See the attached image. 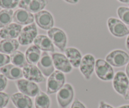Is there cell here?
I'll list each match as a JSON object with an SVG mask.
<instances>
[{
	"mask_svg": "<svg viewBox=\"0 0 129 108\" xmlns=\"http://www.w3.org/2000/svg\"><path fill=\"white\" fill-rule=\"evenodd\" d=\"M66 77L64 73L59 70L54 71L47 81V93L53 94L57 92L65 84Z\"/></svg>",
	"mask_w": 129,
	"mask_h": 108,
	"instance_id": "1",
	"label": "cell"
},
{
	"mask_svg": "<svg viewBox=\"0 0 129 108\" xmlns=\"http://www.w3.org/2000/svg\"><path fill=\"white\" fill-rule=\"evenodd\" d=\"M74 91L73 86L69 83L64 85L57 92V102L59 108H67L73 102Z\"/></svg>",
	"mask_w": 129,
	"mask_h": 108,
	"instance_id": "2",
	"label": "cell"
},
{
	"mask_svg": "<svg viewBox=\"0 0 129 108\" xmlns=\"http://www.w3.org/2000/svg\"><path fill=\"white\" fill-rule=\"evenodd\" d=\"M95 73L98 78L107 82L113 80L115 76L114 71L112 66L103 59L96 60Z\"/></svg>",
	"mask_w": 129,
	"mask_h": 108,
	"instance_id": "3",
	"label": "cell"
},
{
	"mask_svg": "<svg viewBox=\"0 0 129 108\" xmlns=\"http://www.w3.org/2000/svg\"><path fill=\"white\" fill-rule=\"evenodd\" d=\"M106 61L114 67H122L128 63L129 55L120 49L112 51L106 57Z\"/></svg>",
	"mask_w": 129,
	"mask_h": 108,
	"instance_id": "4",
	"label": "cell"
},
{
	"mask_svg": "<svg viewBox=\"0 0 129 108\" xmlns=\"http://www.w3.org/2000/svg\"><path fill=\"white\" fill-rule=\"evenodd\" d=\"M47 34L54 45L61 51L64 52L67 45V36L66 33L59 28L53 27L48 30Z\"/></svg>",
	"mask_w": 129,
	"mask_h": 108,
	"instance_id": "5",
	"label": "cell"
},
{
	"mask_svg": "<svg viewBox=\"0 0 129 108\" xmlns=\"http://www.w3.org/2000/svg\"><path fill=\"white\" fill-rule=\"evenodd\" d=\"M16 85L20 92L29 96L34 97L40 92V89L35 82L26 79H19L16 81Z\"/></svg>",
	"mask_w": 129,
	"mask_h": 108,
	"instance_id": "6",
	"label": "cell"
},
{
	"mask_svg": "<svg viewBox=\"0 0 129 108\" xmlns=\"http://www.w3.org/2000/svg\"><path fill=\"white\" fill-rule=\"evenodd\" d=\"M108 27L111 34L117 37H122L129 34V30L125 24L121 20L111 17L107 21Z\"/></svg>",
	"mask_w": 129,
	"mask_h": 108,
	"instance_id": "7",
	"label": "cell"
},
{
	"mask_svg": "<svg viewBox=\"0 0 129 108\" xmlns=\"http://www.w3.org/2000/svg\"><path fill=\"white\" fill-rule=\"evenodd\" d=\"M37 36V29L35 24H31L23 28L18 36L19 43L21 46H27L34 42Z\"/></svg>",
	"mask_w": 129,
	"mask_h": 108,
	"instance_id": "8",
	"label": "cell"
},
{
	"mask_svg": "<svg viewBox=\"0 0 129 108\" xmlns=\"http://www.w3.org/2000/svg\"><path fill=\"white\" fill-rule=\"evenodd\" d=\"M95 58L92 54H87L83 57L79 65V70L87 80L91 79L95 68Z\"/></svg>",
	"mask_w": 129,
	"mask_h": 108,
	"instance_id": "9",
	"label": "cell"
},
{
	"mask_svg": "<svg viewBox=\"0 0 129 108\" xmlns=\"http://www.w3.org/2000/svg\"><path fill=\"white\" fill-rule=\"evenodd\" d=\"M22 70L23 77L26 80L35 83H42L45 82L44 75L37 66L28 63L23 68Z\"/></svg>",
	"mask_w": 129,
	"mask_h": 108,
	"instance_id": "10",
	"label": "cell"
},
{
	"mask_svg": "<svg viewBox=\"0 0 129 108\" xmlns=\"http://www.w3.org/2000/svg\"><path fill=\"white\" fill-rule=\"evenodd\" d=\"M129 86V79L123 72L120 71L116 73L113 79V87L115 91L124 97Z\"/></svg>",
	"mask_w": 129,
	"mask_h": 108,
	"instance_id": "11",
	"label": "cell"
},
{
	"mask_svg": "<svg viewBox=\"0 0 129 108\" xmlns=\"http://www.w3.org/2000/svg\"><path fill=\"white\" fill-rule=\"evenodd\" d=\"M52 59L54 67L57 70L65 73H69L72 71V65L69 61L64 54L59 53H52L51 54Z\"/></svg>",
	"mask_w": 129,
	"mask_h": 108,
	"instance_id": "12",
	"label": "cell"
},
{
	"mask_svg": "<svg viewBox=\"0 0 129 108\" xmlns=\"http://www.w3.org/2000/svg\"><path fill=\"white\" fill-rule=\"evenodd\" d=\"M35 19L36 24L42 29L49 30L53 28L54 24V18L49 11L43 10L35 14Z\"/></svg>",
	"mask_w": 129,
	"mask_h": 108,
	"instance_id": "13",
	"label": "cell"
},
{
	"mask_svg": "<svg viewBox=\"0 0 129 108\" xmlns=\"http://www.w3.org/2000/svg\"><path fill=\"white\" fill-rule=\"evenodd\" d=\"M38 68L45 77H49L54 72V65L51 56L47 52H43L37 63Z\"/></svg>",
	"mask_w": 129,
	"mask_h": 108,
	"instance_id": "14",
	"label": "cell"
},
{
	"mask_svg": "<svg viewBox=\"0 0 129 108\" xmlns=\"http://www.w3.org/2000/svg\"><path fill=\"white\" fill-rule=\"evenodd\" d=\"M47 5L46 0H20L18 6L30 13H37L42 11Z\"/></svg>",
	"mask_w": 129,
	"mask_h": 108,
	"instance_id": "15",
	"label": "cell"
},
{
	"mask_svg": "<svg viewBox=\"0 0 129 108\" xmlns=\"http://www.w3.org/2000/svg\"><path fill=\"white\" fill-rule=\"evenodd\" d=\"M22 27L16 23L10 24L0 30V37L3 39H15L18 37Z\"/></svg>",
	"mask_w": 129,
	"mask_h": 108,
	"instance_id": "16",
	"label": "cell"
},
{
	"mask_svg": "<svg viewBox=\"0 0 129 108\" xmlns=\"http://www.w3.org/2000/svg\"><path fill=\"white\" fill-rule=\"evenodd\" d=\"M34 18L35 16L31 13L24 9H18L14 13L13 20L14 22L20 25H26L33 24Z\"/></svg>",
	"mask_w": 129,
	"mask_h": 108,
	"instance_id": "17",
	"label": "cell"
},
{
	"mask_svg": "<svg viewBox=\"0 0 129 108\" xmlns=\"http://www.w3.org/2000/svg\"><path fill=\"white\" fill-rule=\"evenodd\" d=\"M0 72L6 78L11 80H18L23 77V70L21 68L13 64H9L1 67L0 68Z\"/></svg>",
	"mask_w": 129,
	"mask_h": 108,
	"instance_id": "18",
	"label": "cell"
},
{
	"mask_svg": "<svg viewBox=\"0 0 129 108\" xmlns=\"http://www.w3.org/2000/svg\"><path fill=\"white\" fill-rule=\"evenodd\" d=\"M12 103L16 108H32L33 102L29 96L16 92L11 96Z\"/></svg>",
	"mask_w": 129,
	"mask_h": 108,
	"instance_id": "19",
	"label": "cell"
},
{
	"mask_svg": "<svg viewBox=\"0 0 129 108\" xmlns=\"http://www.w3.org/2000/svg\"><path fill=\"white\" fill-rule=\"evenodd\" d=\"M34 45L37 47L40 50L44 52L55 51L54 44L50 38L45 35H39L36 37L34 41Z\"/></svg>",
	"mask_w": 129,
	"mask_h": 108,
	"instance_id": "20",
	"label": "cell"
},
{
	"mask_svg": "<svg viewBox=\"0 0 129 108\" xmlns=\"http://www.w3.org/2000/svg\"><path fill=\"white\" fill-rule=\"evenodd\" d=\"M66 56L69 61L72 67L74 68H79L81 61L82 60V55L78 49L73 47L66 48L65 51Z\"/></svg>",
	"mask_w": 129,
	"mask_h": 108,
	"instance_id": "21",
	"label": "cell"
},
{
	"mask_svg": "<svg viewBox=\"0 0 129 108\" xmlns=\"http://www.w3.org/2000/svg\"><path fill=\"white\" fill-rule=\"evenodd\" d=\"M19 44L18 40L16 39H3L0 41V53L11 54L17 50Z\"/></svg>",
	"mask_w": 129,
	"mask_h": 108,
	"instance_id": "22",
	"label": "cell"
},
{
	"mask_svg": "<svg viewBox=\"0 0 129 108\" xmlns=\"http://www.w3.org/2000/svg\"><path fill=\"white\" fill-rule=\"evenodd\" d=\"M40 50L35 45L31 46L25 52V58L27 63L35 65L37 64L41 56Z\"/></svg>",
	"mask_w": 129,
	"mask_h": 108,
	"instance_id": "23",
	"label": "cell"
},
{
	"mask_svg": "<svg viewBox=\"0 0 129 108\" xmlns=\"http://www.w3.org/2000/svg\"><path fill=\"white\" fill-rule=\"evenodd\" d=\"M50 99L49 96L45 92L40 91L35 97V108H50Z\"/></svg>",
	"mask_w": 129,
	"mask_h": 108,
	"instance_id": "24",
	"label": "cell"
},
{
	"mask_svg": "<svg viewBox=\"0 0 129 108\" xmlns=\"http://www.w3.org/2000/svg\"><path fill=\"white\" fill-rule=\"evenodd\" d=\"M10 59L13 64L19 68H23L26 64H28L25 56L20 51H16L12 53L10 55Z\"/></svg>",
	"mask_w": 129,
	"mask_h": 108,
	"instance_id": "25",
	"label": "cell"
},
{
	"mask_svg": "<svg viewBox=\"0 0 129 108\" xmlns=\"http://www.w3.org/2000/svg\"><path fill=\"white\" fill-rule=\"evenodd\" d=\"M13 14L12 10L3 9L0 11V28L3 29L11 24Z\"/></svg>",
	"mask_w": 129,
	"mask_h": 108,
	"instance_id": "26",
	"label": "cell"
},
{
	"mask_svg": "<svg viewBox=\"0 0 129 108\" xmlns=\"http://www.w3.org/2000/svg\"><path fill=\"white\" fill-rule=\"evenodd\" d=\"M117 14L121 21L129 25V8L125 6H120L117 9Z\"/></svg>",
	"mask_w": 129,
	"mask_h": 108,
	"instance_id": "27",
	"label": "cell"
},
{
	"mask_svg": "<svg viewBox=\"0 0 129 108\" xmlns=\"http://www.w3.org/2000/svg\"><path fill=\"white\" fill-rule=\"evenodd\" d=\"M20 0H0V7L3 9L12 10L20 3Z\"/></svg>",
	"mask_w": 129,
	"mask_h": 108,
	"instance_id": "28",
	"label": "cell"
},
{
	"mask_svg": "<svg viewBox=\"0 0 129 108\" xmlns=\"http://www.w3.org/2000/svg\"><path fill=\"white\" fill-rule=\"evenodd\" d=\"M10 100V96L3 92H0V108H5Z\"/></svg>",
	"mask_w": 129,
	"mask_h": 108,
	"instance_id": "29",
	"label": "cell"
},
{
	"mask_svg": "<svg viewBox=\"0 0 129 108\" xmlns=\"http://www.w3.org/2000/svg\"><path fill=\"white\" fill-rule=\"evenodd\" d=\"M10 61V56H9L8 54L0 53V68L8 64Z\"/></svg>",
	"mask_w": 129,
	"mask_h": 108,
	"instance_id": "30",
	"label": "cell"
},
{
	"mask_svg": "<svg viewBox=\"0 0 129 108\" xmlns=\"http://www.w3.org/2000/svg\"><path fill=\"white\" fill-rule=\"evenodd\" d=\"M7 78L4 75L0 74V92H3L7 86Z\"/></svg>",
	"mask_w": 129,
	"mask_h": 108,
	"instance_id": "31",
	"label": "cell"
},
{
	"mask_svg": "<svg viewBox=\"0 0 129 108\" xmlns=\"http://www.w3.org/2000/svg\"><path fill=\"white\" fill-rule=\"evenodd\" d=\"M71 108H86V107L79 99H75L74 101L73 102V103H72Z\"/></svg>",
	"mask_w": 129,
	"mask_h": 108,
	"instance_id": "32",
	"label": "cell"
},
{
	"mask_svg": "<svg viewBox=\"0 0 129 108\" xmlns=\"http://www.w3.org/2000/svg\"><path fill=\"white\" fill-rule=\"evenodd\" d=\"M98 108H114L112 107L111 105L108 104L106 103L104 101H100L99 103V106H98Z\"/></svg>",
	"mask_w": 129,
	"mask_h": 108,
	"instance_id": "33",
	"label": "cell"
},
{
	"mask_svg": "<svg viewBox=\"0 0 129 108\" xmlns=\"http://www.w3.org/2000/svg\"><path fill=\"white\" fill-rule=\"evenodd\" d=\"M64 1L70 4H76L78 2V0H64Z\"/></svg>",
	"mask_w": 129,
	"mask_h": 108,
	"instance_id": "34",
	"label": "cell"
},
{
	"mask_svg": "<svg viewBox=\"0 0 129 108\" xmlns=\"http://www.w3.org/2000/svg\"><path fill=\"white\" fill-rule=\"evenodd\" d=\"M124 99L125 100H129V86L128 89H127V92H126L125 96H124Z\"/></svg>",
	"mask_w": 129,
	"mask_h": 108,
	"instance_id": "35",
	"label": "cell"
},
{
	"mask_svg": "<svg viewBox=\"0 0 129 108\" xmlns=\"http://www.w3.org/2000/svg\"><path fill=\"white\" fill-rule=\"evenodd\" d=\"M125 45H126V48L127 49L129 50V35H128L127 38V40H126V43H125Z\"/></svg>",
	"mask_w": 129,
	"mask_h": 108,
	"instance_id": "36",
	"label": "cell"
},
{
	"mask_svg": "<svg viewBox=\"0 0 129 108\" xmlns=\"http://www.w3.org/2000/svg\"><path fill=\"white\" fill-rule=\"evenodd\" d=\"M126 75H127V76L128 77L129 79V62L128 64H127V67H126Z\"/></svg>",
	"mask_w": 129,
	"mask_h": 108,
	"instance_id": "37",
	"label": "cell"
},
{
	"mask_svg": "<svg viewBox=\"0 0 129 108\" xmlns=\"http://www.w3.org/2000/svg\"><path fill=\"white\" fill-rule=\"evenodd\" d=\"M120 2L123 3H129V0H118Z\"/></svg>",
	"mask_w": 129,
	"mask_h": 108,
	"instance_id": "38",
	"label": "cell"
},
{
	"mask_svg": "<svg viewBox=\"0 0 129 108\" xmlns=\"http://www.w3.org/2000/svg\"><path fill=\"white\" fill-rule=\"evenodd\" d=\"M117 108H129V105H123V106H119Z\"/></svg>",
	"mask_w": 129,
	"mask_h": 108,
	"instance_id": "39",
	"label": "cell"
},
{
	"mask_svg": "<svg viewBox=\"0 0 129 108\" xmlns=\"http://www.w3.org/2000/svg\"><path fill=\"white\" fill-rule=\"evenodd\" d=\"M128 6H129V3H128Z\"/></svg>",
	"mask_w": 129,
	"mask_h": 108,
	"instance_id": "40",
	"label": "cell"
}]
</instances>
